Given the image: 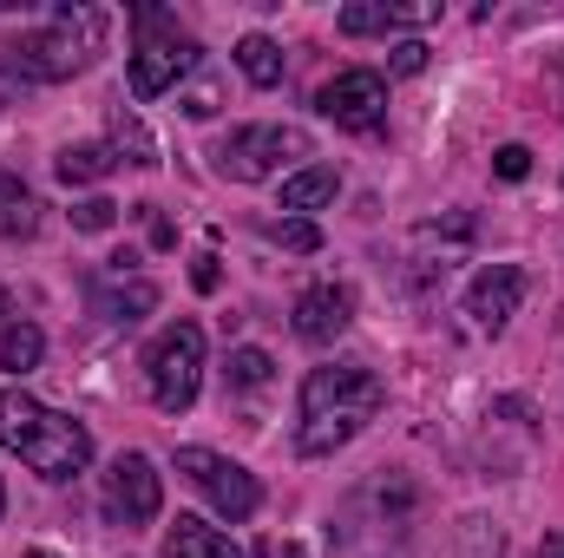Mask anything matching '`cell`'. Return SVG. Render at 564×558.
Segmentation results:
<instances>
[{"label": "cell", "mask_w": 564, "mask_h": 558, "mask_svg": "<svg viewBox=\"0 0 564 558\" xmlns=\"http://www.w3.org/2000/svg\"><path fill=\"white\" fill-rule=\"evenodd\" d=\"M177 106H184L191 119H210V112L224 106V79H217V73L204 66V60H197V73H191V79L177 86Z\"/></svg>", "instance_id": "ffe728a7"}, {"label": "cell", "mask_w": 564, "mask_h": 558, "mask_svg": "<svg viewBox=\"0 0 564 558\" xmlns=\"http://www.w3.org/2000/svg\"><path fill=\"white\" fill-rule=\"evenodd\" d=\"M0 447L20 453L40 480H73L93 466V433L79 427L73 415H53L40 408L33 395H0Z\"/></svg>", "instance_id": "7a4b0ae2"}, {"label": "cell", "mask_w": 564, "mask_h": 558, "mask_svg": "<svg viewBox=\"0 0 564 558\" xmlns=\"http://www.w3.org/2000/svg\"><path fill=\"white\" fill-rule=\"evenodd\" d=\"M106 33H112V13L106 7H53V20L46 26H33V33H20V46H13V66L26 73V79H73V73H86L99 53H106Z\"/></svg>", "instance_id": "3957f363"}, {"label": "cell", "mask_w": 564, "mask_h": 558, "mask_svg": "<svg viewBox=\"0 0 564 558\" xmlns=\"http://www.w3.org/2000/svg\"><path fill=\"white\" fill-rule=\"evenodd\" d=\"M197 46H177V40H144L139 53H132V73H126V86H132V99H158V93H177L191 73H197Z\"/></svg>", "instance_id": "30bf717a"}, {"label": "cell", "mask_w": 564, "mask_h": 558, "mask_svg": "<svg viewBox=\"0 0 564 558\" xmlns=\"http://www.w3.org/2000/svg\"><path fill=\"white\" fill-rule=\"evenodd\" d=\"M315 112H322L328 126H341V132H375V126L388 119V79L368 73V66H348V73H335V79L315 93Z\"/></svg>", "instance_id": "52a82bcc"}, {"label": "cell", "mask_w": 564, "mask_h": 558, "mask_svg": "<svg viewBox=\"0 0 564 558\" xmlns=\"http://www.w3.org/2000/svg\"><path fill=\"white\" fill-rule=\"evenodd\" d=\"M552 66H558V99H564V46L552 53Z\"/></svg>", "instance_id": "f546056e"}, {"label": "cell", "mask_w": 564, "mask_h": 558, "mask_svg": "<svg viewBox=\"0 0 564 558\" xmlns=\"http://www.w3.org/2000/svg\"><path fill=\"white\" fill-rule=\"evenodd\" d=\"M270 368H276V362H270L263 348H230V388H263Z\"/></svg>", "instance_id": "7402d4cb"}, {"label": "cell", "mask_w": 564, "mask_h": 558, "mask_svg": "<svg viewBox=\"0 0 564 558\" xmlns=\"http://www.w3.org/2000/svg\"><path fill=\"white\" fill-rule=\"evenodd\" d=\"M539 558H564V533H545V546H539Z\"/></svg>", "instance_id": "83f0119b"}, {"label": "cell", "mask_w": 564, "mask_h": 558, "mask_svg": "<svg viewBox=\"0 0 564 558\" xmlns=\"http://www.w3.org/2000/svg\"><path fill=\"white\" fill-rule=\"evenodd\" d=\"M0 315H7V289H0Z\"/></svg>", "instance_id": "d6a6232c"}, {"label": "cell", "mask_w": 564, "mask_h": 558, "mask_svg": "<svg viewBox=\"0 0 564 558\" xmlns=\"http://www.w3.org/2000/svg\"><path fill=\"white\" fill-rule=\"evenodd\" d=\"M191 282H197V289L210 296V289H217V257H197V270H191Z\"/></svg>", "instance_id": "4316f807"}, {"label": "cell", "mask_w": 564, "mask_h": 558, "mask_svg": "<svg viewBox=\"0 0 564 558\" xmlns=\"http://www.w3.org/2000/svg\"><path fill=\"white\" fill-rule=\"evenodd\" d=\"M492 171H499L506 184H519V178H532V151H525V144H499V158H492Z\"/></svg>", "instance_id": "484cf974"}, {"label": "cell", "mask_w": 564, "mask_h": 558, "mask_svg": "<svg viewBox=\"0 0 564 558\" xmlns=\"http://www.w3.org/2000/svg\"><path fill=\"white\" fill-rule=\"evenodd\" d=\"M381 401H388V388H381L375 368H315V375L302 382V427H295V447H302L308 460L348 447L368 420L381 415Z\"/></svg>", "instance_id": "6da1fadb"}, {"label": "cell", "mask_w": 564, "mask_h": 558, "mask_svg": "<svg viewBox=\"0 0 564 558\" xmlns=\"http://www.w3.org/2000/svg\"><path fill=\"white\" fill-rule=\"evenodd\" d=\"M348 322H355V296H348L341 282H315V289L295 296V335H302V342L322 348V342H335Z\"/></svg>", "instance_id": "8fae6325"}, {"label": "cell", "mask_w": 564, "mask_h": 558, "mask_svg": "<svg viewBox=\"0 0 564 558\" xmlns=\"http://www.w3.org/2000/svg\"><path fill=\"white\" fill-rule=\"evenodd\" d=\"M144 375H151V401L164 415H184L197 401V382H204V329L197 322L158 329V342L144 348Z\"/></svg>", "instance_id": "277c9868"}, {"label": "cell", "mask_w": 564, "mask_h": 558, "mask_svg": "<svg viewBox=\"0 0 564 558\" xmlns=\"http://www.w3.org/2000/svg\"><path fill=\"white\" fill-rule=\"evenodd\" d=\"M282 250H295V257H308V250H322V230L308 224V217H289V224H276Z\"/></svg>", "instance_id": "cb8c5ba5"}, {"label": "cell", "mask_w": 564, "mask_h": 558, "mask_svg": "<svg viewBox=\"0 0 564 558\" xmlns=\"http://www.w3.org/2000/svg\"><path fill=\"white\" fill-rule=\"evenodd\" d=\"M270 558H308L302 546H270Z\"/></svg>", "instance_id": "f1b7e54d"}, {"label": "cell", "mask_w": 564, "mask_h": 558, "mask_svg": "<svg viewBox=\"0 0 564 558\" xmlns=\"http://www.w3.org/2000/svg\"><path fill=\"white\" fill-rule=\"evenodd\" d=\"M26 558H59V552H46V546H33V552H26Z\"/></svg>", "instance_id": "4dcf8cb0"}, {"label": "cell", "mask_w": 564, "mask_h": 558, "mask_svg": "<svg viewBox=\"0 0 564 558\" xmlns=\"http://www.w3.org/2000/svg\"><path fill=\"white\" fill-rule=\"evenodd\" d=\"M40 355H46V335H40L33 322H7V329H0V368L26 375V368H33Z\"/></svg>", "instance_id": "ac0fdd59"}, {"label": "cell", "mask_w": 564, "mask_h": 558, "mask_svg": "<svg viewBox=\"0 0 564 558\" xmlns=\"http://www.w3.org/2000/svg\"><path fill=\"white\" fill-rule=\"evenodd\" d=\"M151 309H158V282H126V289L99 296V315H112V322H139Z\"/></svg>", "instance_id": "44dd1931"}, {"label": "cell", "mask_w": 564, "mask_h": 558, "mask_svg": "<svg viewBox=\"0 0 564 558\" xmlns=\"http://www.w3.org/2000/svg\"><path fill=\"white\" fill-rule=\"evenodd\" d=\"M426 20H440L433 0H348L335 26L361 40V33H394V26H426Z\"/></svg>", "instance_id": "7c38bea8"}, {"label": "cell", "mask_w": 564, "mask_h": 558, "mask_svg": "<svg viewBox=\"0 0 564 558\" xmlns=\"http://www.w3.org/2000/svg\"><path fill=\"white\" fill-rule=\"evenodd\" d=\"M210 158H217L224 178H237V184H263L276 164L308 158V132H302V126H237Z\"/></svg>", "instance_id": "5b68a950"}, {"label": "cell", "mask_w": 564, "mask_h": 558, "mask_svg": "<svg viewBox=\"0 0 564 558\" xmlns=\"http://www.w3.org/2000/svg\"><path fill=\"white\" fill-rule=\"evenodd\" d=\"M0 519H7V480H0Z\"/></svg>", "instance_id": "1f68e13d"}, {"label": "cell", "mask_w": 564, "mask_h": 558, "mask_svg": "<svg viewBox=\"0 0 564 558\" xmlns=\"http://www.w3.org/2000/svg\"><path fill=\"white\" fill-rule=\"evenodd\" d=\"M237 66H243L250 86H282V46L270 33H243L237 40Z\"/></svg>", "instance_id": "e0dca14e"}, {"label": "cell", "mask_w": 564, "mask_h": 558, "mask_svg": "<svg viewBox=\"0 0 564 558\" xmlns=\"http://www.w3.org/2000/svg\"><path fill=\"white\" fill-rule=\"evenodd\" d=\"M33 230H40V197L13 171H0V244H26Z\"/></svg>", "instance_id": "5bb4252c"}, {"label": "cell", "mask_w": 564, "mask_h": 558, "mask_svg": "<svg viewBox=\"0 0 564 558\" xmlns=\"http://www.w3.org/2000/svg\"><path fill=\"white\" fill-rule=\"evenodd\" d=\"M112 164H119V158H112V144H66V151L53 158L59 184H99Z\"/></svg>", "instance_id": "2e32d148"}, {"label": "cell", "mask_w": 564, "mask_h": 558, "mask_svg": "<svg viewBox=\"0 0 564 558\" xmlns=\"http://www.w3.org/2000/svg\"><path fill=\"white\" fill-rule=\"evenodd\" d=\"M177 473L224 513V519H250L257 506H263V486H257V473L250 466H237V460H224V453H210V447H177Z\"/></svg>", "instance_id": "8992f818"}, {"label": "cell", "mask_w": 564, "mask_h": 558, "mask_svg": "<svg viewBox=\"0 0 564 558\" xmlns=\"http://www.w3.org/2000/svg\"><path fill=\"white\" fill-rule=\"evenodd\" d=\"M335 191H341L335 164H302L295 178H282V211H322Z\"/></svg>", "instance_id": "9a60e30c"}, {"label": "cell", "mask_w": 564, "mask_h": 558, "mask_svg": "<svg viewBox=\"0 0 564 558\" xmlns=\"http://www.w3.org/2000/svg\"><path fill=\"white\" fill-rule=\"evenodd\" d=\"M388 73H401V79L426 73V40H394V53H388Z\"/></svg>", "instance_id": "d4e9b609"}, {"label": "cell", "mask_w": 564, "mask_h": 558, "mask_svg": "<svg viewBox=\"0 0 564 558\" xmlns=\"http://www.w3.org/2000/svg\"><path fill=\"white\" fill-rule=\"evenodd\" d=\"M164 558H243V546H230L217 526H204V519L177 513V526L164 533Z\"/></svg>", "instance_id": "4fadbf2b"}, {"label": "cell", "mask_w": 564, "mask_h": 558, "mask_svg": "<svg viewBox=\"0 0 564 558\" xmlns=\"http://www.w3.org/2000/svg\"><path fill=\"white\" fill-rule=\"evenodd\" d=\"M519 302H525V270H519V264H486L479 277L466 282V315H473V329H486V335H499V329L519 315Z\"/></svg>", "instance_id": "9c48e42d"}, {"label": "cell", "mask_w": 564, "mask_h": 558, "mask_svg": "<svg viewBox=\"0 0 564 558\" xmlns=\"http://www.w3.org/2000/svg\"><path fill=\"white\" fill-rule=\"evenodd\" d=\"M73 224H79L86 237H99V230L119 224V204H112V197H86V204H73Z\"/></svg>", "instance_id": "603a6c76"}, {"label": "cell", "mask_w": 564, "mask_h": 558, "mask_svg": "<svg viewBox=\"0 0 564 558\" xmlns=\"http://www.w3.org/2000/svg\"><path fill=\"white\" fill-rule=\"evenodd\" d=\"M112 158H126V164H158V139L144 132L126 106L112 112Z\"/></svg>", "instance_id": "d6986e66"}, {"label": "cell", "mask_w": 564, "mask_h": 558, "mask_svg": "<svg viewBox=\"0 0 564 558\" xmlns=\"http://www.w3.org/2000/svg\"><path fill=\"white\" fill-rule=\"evenodd\" d=\"M99 500H106V519L112 526H151L158 506H164V480H158V466L144 453H119L106 466V493Z\"/></svg>", "instance_id": "ba28073f"}]
</instances>
